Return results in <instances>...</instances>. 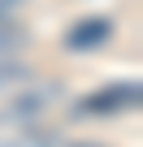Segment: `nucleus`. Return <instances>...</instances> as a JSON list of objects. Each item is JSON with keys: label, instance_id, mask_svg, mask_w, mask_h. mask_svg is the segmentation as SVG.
I'll return each instance as SVG.
<instances>
[{"label": "nucleus", "instance_id": "obj_1", "mask_svg": "<svg viewBox=\"0 0 143 147\" xmlns=\"http://www.w3.org/2000/svg\"><path fill=\"white\" fill-rule=\"evenodd\" d=\"M139 100H143L139 82H113V87H100V91L83 95V100L74 104V113H78V117H113V113L139 108Z\"/></svg>", "mask_w": 143, "mask_h": 147}, {"label": "nucleus", "instance_id": "obj_2", "mask_svg": "<svg viewBox=\"0 0 143 147\" xmlns=\"http://www.w3.org/2000/svg\"><path fill=\"white\" fill-rule=\"evenodd\" d=\"M104 39H113V22L108 18H83V22H74L65 30V48L69 52H91Z\"/></svg>", "mask_w": 143, "mask_h": 147}, {"label": "nucleus", "instance_id": "obj_3", "mask_svg": "<svg viewBox=\"0 0 143 147\" xmlns=\"http://www.w3.org/2000/svg\"><path fill=\"white\" fill-rule=\"evenodd\" d=\"M13 5H18V0H0V22H5V18L13 13Z\"/></svg>", "mask_w": 143, "mask_h": 147}, {"label": "nucleus", "instance_id": "obj_4", "mask_svg": "<svg viewBox=\"0 0 143 147\" xmlns=\"http://www.w3.org/2000/svg\"><path fill=\"white\" fill-rule=\"evenodd\" d=\"M74 147H83V143H74Z\"/></svg>", "mask_w": 143, "mask_h": 147}]
</instances>
